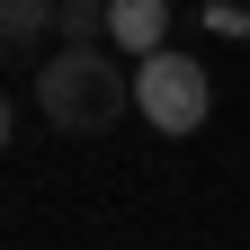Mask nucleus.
I'll list each match as a JSON object with an SVG mask.
<instances>
[{"mask_svg": "<svg viewBox=\"0 0 250 250\" xmlns=\"http://www.w3.org/2000/svg\"><path fill=\"white\" fill-rule=\"evenodd\" d=\"M36 107L54 134H107L134 107V72H116L107 45H54L36 62Z\"/></svg>", "mask_w": 250, "mask_h": 250, "instance_id": "obj_1", "label": "nucleus"}, {"mask_svg": "<svg viewBox=\"0 0 250 250\" xmlns=\"http://www.w3.org/2000/svg\"><path fill=\"white\" fill-rule=\"evenodd\" d=\"M206 107H214V81H206L197 54H170V45H161V54L134 62V116H152L161 134H197Z\"/></svg>", "mask_w": 250, "mask_h": 250, "instance_id": "obj_2", "label": "nucleus"}, {"mask_svg": "<svg viewBox=\"0 0 250 250\" xmlns=\"http://www.w3.org/2000/svg\"><path fill=\"white\" fill-rule=\"evenodd\" d=\"M107 45L116 54H161L170 45V0H107Z\"/></svg>", "mask_w": 250, "mask_h": 250, "instance_id": "obj_3", "label": "nucleus"}, {"mask_svg": "<svg viewBox=\"0 0 250 250\" xmlns=\"http://www.w3.org/2000/svg\"><path fill=\"white\" fill-rule=\"evenodd\" d=\"M62 0H0V54H27L36 36H54Z\"/></svg>", "mask_w": 250, "mask_h": 250, "instance_id": "obj_4", "label": "nucleus"}, {"mask_svg": "<svg viewBox=\"0 0 250 250\" xmlns=\"http://www.w3.org/2000/svg\"><path fill=\"white\" fill-rule=\"evenodd\" d=\"M54 36H72V45H107V0H62Z\"/></svg>", "mask_w": 250, "mask_h": 250, "instance_id": "obj_5", "label": "nucleus"}, {"mask_svg": "<svg viewBox=\"0 0 250 250\" xmlns=\"http://www.w3.org/2000/svg\"><path fill=\"white\" fill-rule=\"evenodd\" d=\"M9 116H18V107H9V99H0V152H9Z\"/></svg>", "mask_w": 250, "mask_h": 250, "instance_id": "obj_6", "label": "nucleus"}]
</instances>
